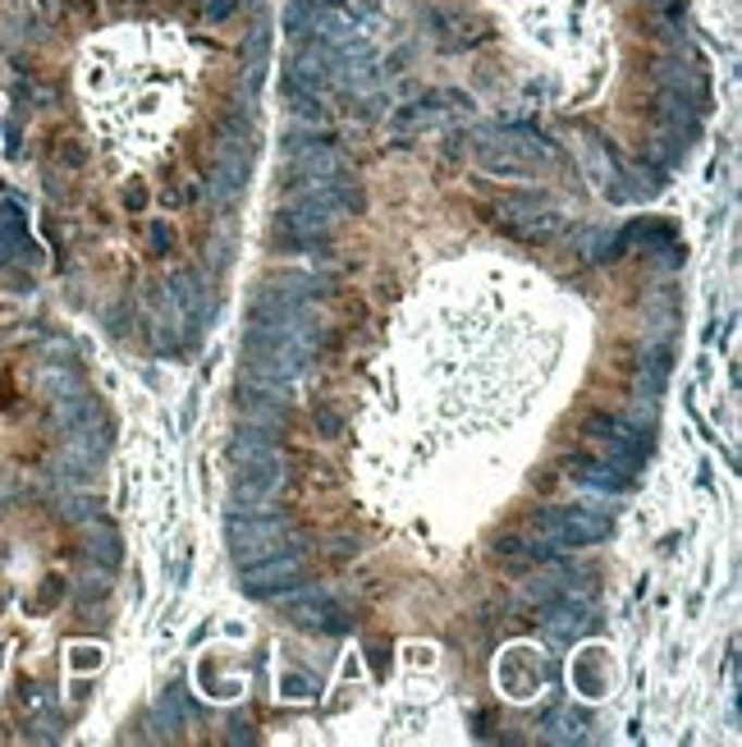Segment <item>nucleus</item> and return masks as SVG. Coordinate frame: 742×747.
Listing matches in <instances>:
<instances>
[{
  "label": "nucleus",
  "instance_id": "obj_1",
  "mask_svg": "<svg viewBox=\"0 0 742 747\" xmlns=\"http://www.w3.org/2000/svg\"><path fill=\"white\" fill-rule=\"evenodd\" d=\"M289 532H294L289 514L271 510L267 500L244 504V510L230 514V523H225L230 555H234V564H238V568H244V564H257V560H267V555H275V551H285V546H289Z\"/></svg>",
  "mask_w": 742,
  "mask_h": 747
},
{
  "label": "nucleus",
  "instance_id": "obj_2",
  "mask_svg": "<svg viewBox=\"0 0 742 747\" xmlns=\"http://www.w3.org/2000/svg\"><path fill=\"white\" fill-rule=\"evenodd\" d=\"M582 441H586V450H592L596 458L619 464L628 473H638L646 464V454H651V436L642 427L623 423V417H609V413L586 417V423H582Z\"/></svg>",
  "mask_w": 742,
  "mask_h": 747
},
{
  "label": "nucleus",
  "instance_id": "obj_3",
  "mask_svg": "<svg viewBox=\"0 0 742 747\" xmlns=\"http://www.w3.org/2000/svg\"><path fill=\"white\" fill-rule=\"evenodd\" d=\"M528 532L559 555V551H582V546L605 541L609 537V518L586 514V510H532Z\"/></svg>",
  "mask_w": 742,
  "mask_h": 747
},
{
  "label": "nucleus",
  "instance_id": "obj_4",
  "mask_svg": "<svg viewBox=\"0 0 742 747\" xmlns=\"http://www.w3.org/2000/svg\"><path fill=\"white\" fill-rule=\"evenodd\" d=\"M317 348L298 340H244V367L252 381H280L289 385L308 371Z\"/></svg>",
  "mask_w": 742,
  "mask_h": 747
},
{
  "label": "nucleus",
  "instance_id": "obj_5",
  "mask_svg": "<svg viewBox=\"0 0 742 747\" xmlns=\"http://www.w3.org/2000/svg\"><path fill=\"white\" fill-rule=\"evenodd\" d=\"M495 225L522 238V244H541V238H555L564 221H559V211H551L532 193H505L495 203Z\"/></svg>",
  "mask_w": 742,
  "mask_h": 747
},
{
  "label": "nucleus",
  "instance_id": "obj_6",
  "mask_svg": "<svg viewBox=\"0 0 742 747\" xmlns=\"http://www.w3.org/2000/svg\"><path fill=\"white\" fill-rule=\"evenodd\" d=\"M280 597V591H275ZM280 605H285V614L298 624V628H308V633H348V605H339L331 591L325 587H308V591H285L280 597Z\"/></svg>",
  "mask_w": 742,
  "mask_h": 747
},
{
  "label": "nucleus",
  "instance_id": "obj_7",
  "mask_svg": "<svg viewBox=\"0 0 742 747\" xmlns=\"http://www.w3.org/2000/svg\"><path fill=\"white\" fill-rule=\"evenodd\" d=\"M298 574H302V546L289 541L285 551H275V555L257 560V564H244V578H238V587H244L248 597H275V591H285Z\"/></svg>",
  "mask_w": 742,
  "mask_h": 747
},
{
  "label": "nucleus",
  "instance_id": "obj_8",
  "mask_svg": "<svg viewBox=\"0 0 742 747\" xmlns=\"http://www.w3.org/2000/svg\"><path fill=\"white\" fill-rule=\"evenodd\" d=\"M238 413L244 423H257V427H285L289 423V400H285V385L280 381H244L238 385Z\"/></svg>",
  "mask_w": 742,
  "mask_h": 747
},
{
  "label": "nucleus",
  "instance_id": "obj_9",
  "mask_svg": "<svg viewBox=\"0 0 742 747\" xmlns=\"http://www.w3.org/2000/svg\"><path fill=\"white\" fill-rule=\"evenodd\" d=\"M285 487V468H280V454H267V458H252V464H238V477H234V500H267L271 491Z\"/></svg>",
  "mask_w": 742,
  "mask_h": 747
},
{
  "label": "nucleus",
  "instance_id": "obj_10",
  "mask_svg": "<svg viewBox=\"0 0 742 747\" xmlns=\"http://www.w3.org/2000/svg\"><path fill=\"white\" fill-rule=\"evenodd\" d=\"M573 477L586 481V487H596V491H628L632 481H638V473H628L619 464H605V458H578Z\"/></svg>",
  "mask_w": 742,
  "mask_h": 747
},
{
  "label": "nucleus",
  "instance_id": "obj_11",
  "mask_svg": "<svg viewBox=\"0 0 742 747\" xmlns=\"http://www.w3.org/2000/svg\"><path fill=\"white\" fill-rule=\"evenodd\" d=\"M275 427H257V423H244L238 427V436L230 441V458L234 464H252V458H267L275 454Z\"/></svg>",
  "mask_w": 742,
  "mask_h": 747
},
{
  "label": "nucleus",
  "instance_id": "obj_12",
  "mask_svg": "<svg viewBox=\"0 0 742 747\" xmlns=\"http://www.w3.org/2000/svg\"><path fill=\"white\" fill-rule=\"evenodd\" d=\"M495 555L505 560V564H551L555 560V551L545 541H522V537H499V546H495Z\"/></svg>",
  "mask_w": 742,
  "mask_h": 747
},
{
  "label": "nucleus",
  "instance_id": "obj_13",
  "mask_svg": "<svg viewBox=\"0 0 742 747\" xmlns=\"http://www.w3.org/2000/svg\"><path fill=\"white\" fill-rule=\"evenodd\" d=\"M87 555L101 560L106 568H115V564H120V537L111 532V527H101V532L87 537Z\"/></svg>",
  "mask_w": 742,
  "mask_h": 747
},
{
  "label": "nucleus",
  "instance_id": "obj_14",
  "mask_svg": "<svg viewBox=\"0 0 742 747\" xmlns=\"http://www.w3.org/2000/svg\"><path fill=\"white\" fill-rule=\"evenodd\" d=\"M312 417H317V431H321V436H339V431H344V417H339L335 408H325V404H321Z\"/></svg>",
  "mask_w": 742,
  "mask_h": 747
},
{
  "label": "nucleus",
  "instance_id": "obj_15",
  "mask_svg": "<svg viewBox=\"0 0 742 747\" xmlns=\"http://www.w3.org/2000/svg\"><path fill=\"white\" fill-rule=\"evenodd\" d=\"M170 248V230L157 221V225H151V253H165Z\"/></svg>",
  "mask_w": 742,
  "mask_h": 747
},
{
  "label": "nucleus",
  "instance_id": "obj_16",
  "mask_svg": "<svg viewBox=\"0 0 742 747\" xmlns=\"http://www.w3.org/2000/svg\"><path fill=\"white\" fill-rule=\"evenodd\" d=\"M124 203L134 207V211H143V207H147V193H143V188H128V197H124Z\"/></svg>",
  "mask_w": 742,
  "mask_h": 747
},
{
  "label": "nucleus",
  "instance_id": "obj_17",
  "mask_svg": "<svg viewBox=\"0 0 742 747\" xmlns=\"http://www.w3.org/2000/svg\"><path fill=\"white\" fill-rule=\"evenodd\" d=\"M302 688H308V684H302V678H285V693H289V697H308Z\"/></svg>",
  "mask_w": 742,
  "mask_h": 747
}]
</instances>
